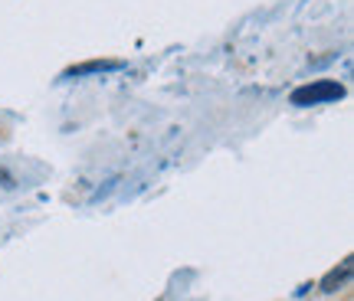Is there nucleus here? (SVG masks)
Wrapping results in <instances>:
<instances>
[{
	"label": "nucleus",
	"mask_w": 354,
	"mask_h": 301,
	"mask_svg": "<svg viewBox=\"0 0 354 301\" xmlns=\"http://www.w3.org/2000/svg\"><path fill=\"white\" fill-rule=\"evenodd\" d=\"M344 95V86L338 82H331V79H315V82H308V86L295 88L292 92V105H299V108H308V105H325V101H335Z\"/></svg>",
	"instance_id": "f257e3e1"
},
{
	"label": "nucleus",
	"mask_w": 354,
	"mask_h": 301,
	"mask_svg": "<svg viewBox=\"0 0 354 301\" xmlns=\"http://www.w3.org/2000/svg\"><path fill=\"white\" fill-rule=\"evenodd\" d=\"M351 269H354V262L351 259H344L342 265H338V269H331L328 275L322 278V291H338V289H344V285H348V278H351Z\"/></svg>",
	"instance_id": "f03ea898"
},
{
	"label": "nucleus",
	"mask_w": 354,
	"mask_h": 301,
	"mask_svg": "<svg viewBox=\"0 0 354 301\" xmlns=\"http://www.w3.org/2000/svg\"><path fill=\"white\" fill-rule=\"evenodd\" d=\"M112 69H122V63H86V66L69 69L66 79H82V75H88V72H112Z\"/></svg>",
	"instance_id": "7ed1b4c3"
}]
</instances>
